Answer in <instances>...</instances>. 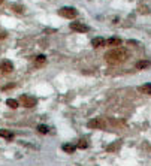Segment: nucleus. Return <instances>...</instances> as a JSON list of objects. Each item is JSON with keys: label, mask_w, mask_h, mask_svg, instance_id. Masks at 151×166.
I'll return each instance as SVG.
<instances>
[{"label": "nucleus", "mask_w": 151, "mask_h": 166, "mask_svg": "<svg viewBox=\"0 0 151 166\" xmlns=\"http://www.w3.org/2000/svg\"><path fill=\"white\" fill-rule=\"evenodd\" d=\"M129 57V52L121 48H114V50L108 51L105 54V60L108 61L109 65H120V63H124Z\"/></svg>", "instance_id": "f257e3e1"}, {"label": "nucleus", "mask_w": 151, "mask_h": 166, "mask_svg": "<svg viewBox=\"0 0 151 166\" xmlns=\"http://www.w3.org/2000/svg\"><path fill=\"white\" fill-rule=\"evenodd\" d=\"M59 15H61L63 18H67V20H73V18L78 17V11L75 8H70V6H63V8L59 9Z\"/></svg>", "instance_id": "f03ea898"}, {"label": "nucleus", "mask_w": 151, "mask_h": 166, "mask_svg": "<svg viewBox=\"0 0 151 166\" xmlns=\"http://www.w3.org/2000/svg\"><path fill=\"white\" fill-rule=\"evenodd\" d=\"M20 102L23 103V106H24V108H34V106H36V103H38L36 97L29 96V94H23V96L20 97Z\"/></svg>", "instance_id": "7ed1b4c3"}, {"label": "nucleus", "mask_w": 151, "mask_h": 166, "mask_svg": "<svg viewBox=\"0 0 151 166\" xmlns=\"http://www.w3.org/2000/svg\"><path fill=\"white\" fill-rule=\"evenodd\" d=\"M88 127L90 129H106V121L102 118H93L88 121Z\"/></svg>", "instance_id": "20e7f679"}, {"label": "nucleus", "mask_w": 151, "mask_h": 166, "mask_svg": "<svg viewBox=\"0 0 151 166\" xmlns=\"http://www.w3.org/2000/svg\"><path fill=\"white\" fill-rule=\"evenodd\" d=\"M70 29H72L73 32H78V33H85V32H88V30H90V29H88V25H85L84 23H78V21L72 23V24H70Z\"/></svg>", "instance_id": "39448f33"}, {"label": "nucleus", "mask_w": 151, "mask_h": 166, "mask_svg": "<svg viewBox=\"0 0 151 166\" xmlns=\"http://www.w3.org/2000/svg\"><path fill=\"white\" fill-rule=\"evenodd\" d=\"M14 70V65H12V61H9V60H3L2 63H0V72L2 74H11Z\"/></svg>", "instance_id": "423d86ee"}, {"label": "nucleus", "mask_w": 151, "mask_h": 166, "mask_svg": "<svg viewBox=\"0 0 151 166\" xmlns=\"http://www.w3.org/2000/svg\"><path fill=\"white\" fill-rule=\"evenodd\" d=\"M91 45L94 47V48L105 47V45H106V39H103V38H96V39H93L91 41Z\"/></svg>", "instance_id": "0eeeda50"}, {"label": "nucleus", "mask_w": 151, "mask_h": 166, "mask_svg": "<svg viewBox=\"0 0 151 166\" xmlns=\"http://www.w3.org/2000/svg\"><path fill=\"white\" fill-rule=\"evenodd\" d=\"M106 45L120 47V45H121V39H120V38H109V39H106Z\"/></svg>", "instance_id": "6e6552de"}, {"label": "nucleus", "mask_w": 151, "mask_h": 166, "mask_svg": "<svg viewBox=\"0 0 151 166\" xmlns=\"http://www.w3.org/2000/svg\"><path fill=\"white\" fill-rule=\"evenodd\" d=\"M0 136L9 141V139H12V138H14V133L11 132V130H6V129H0Z\"/></svg>", "instance_id": "1a4fd4ad"}, {"label": "nucleus", "mask_w": 151, "mask_h": 166, "mask_svg": "<svg viewBox=\"0 0 151 166\" xmlns=\"http://www.w3.org/2000/svg\"><path fill=\"white\" fill-rule=\"evenodd\" d=\"M139 92H142L144 94H148V96H151V83L141 85V87H139Z\"/></svg>", "instance_id": "9d476101"}, {"label": "nucleus", "mask_w": 151, "mask_h": 166, "mask_svg": "<svg viewBox=\"0 0 151 166\" xmlns=\"http://www.w3.org/2000/svg\"><path fill=\"white\" fill-rule=\"evenodd\" d=\"M61 148H63V151H64V153H70V154H72V153H73L78 147H76V145H72V144H64Z\"/></svg>", "instance_id": "9b49d317"}, {"label": "nucleus", "mask_w": 151, "mask_h": 166, "mask_svg": "<svg viewBox=\"0 0 151 166\" xmlns=\"http://www.w3.org/2000/svg\"><path fill=\"white\" fill-rule=\"evenodd\" d=\"M150 66H151V63L147 61V60H139L136 63V69H145V67H150Z\"/></svg>", "instance_id": "f8f14e48"}, {"label": "nucleus", "mask_w": 151, "mask_h": 166, "mask_svg": "<svg viewBox=\"0 0 151 166\" xmlns=\"http://www.w3.org/2000/svg\"><path fill=\"white\" fill-rule=\"evenodd\" d=\"M45 60H47V57H45L43 54H39L38 57L34 58V65H36V66H41V65L45 63Z\"/></svg>", "instance_id": "ddd939ff"}, {"label": "nucleus", "mask_w": 151, "mask_h": 166, "mask_svg": "<svg viewBox=\"0 0 151 166\" xmlns=\"http://www.w3.org/2000/svg\"><path fill=\"white\" fill-rule=\"evenodd\" d=\"M6 105H8L9 108L17 109L18 108V100H15V99H8V100H6Z\"/></svg>", "instance_id": "4468645a"}, {"label": "nucleus", "mask_w": 151, "mask_h": 166, "mask_svg": "<svg viewBox=\"0 0 151 166\" xmlns=\"http://www.w3.org/2000/svg\"><path fill=\"white\" fill-rule=\"evenodd\" d=\"M38 132H41L42 135H47V133H48V126L39 124V126H38Z\"/></svg>", "instance_id": "2eb2a0df"}, {"label": "nucleus", "mask_w": 151, "mask_h": 166, "mask_svg": "<svg viewBox=\"0 0 151 166\" xmlns=\"http://www.w3.org/2000/svg\"><path fill=\"white\" fill-rule=\"evenodd\" d=\"M78 148H87L88 147V144H87V141H84V139H81V141L78 142V145H76Z\"/></svg>", "instance_id": "dca6fc26"}, {"label": "nucleus", "mask_w": 151, "mask_h": 166, "mask_svg": "<svg viewBox=\"0 0 151 166\" xmlns=\"http://www.w3.org/2000/svg\"><path fill=\"white\" fill-rule=\"evenodd\" d=\"M5 38H6V36H5V33H2V34H0V39H5Z\"/></svg>", "instance_id": "f3484780"}, {"label": "nucleus", "mask_w": 151, "mask_h": 166, "mask_svg": "<svg viewBox=\"0 0 151 166\" xmlns=\"http://www.w3.org/2000/svg\"><path fill=\"white\" fill-rule=\"evenodd\" d=\"M2 2H5V0H0V3H2Z\"/></svg>", "instance_id": "a211bd4d"}]
</instances>
